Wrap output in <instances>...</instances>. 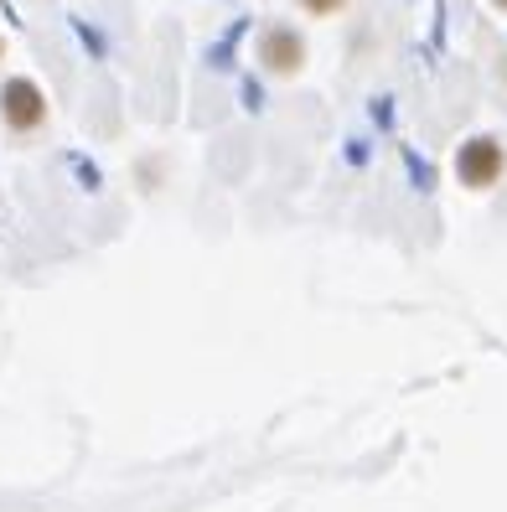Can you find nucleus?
<instances>
[{
  "mask_svg": "<svg viewBox=\"0 0 507 512\" xmlns=\"http://www.w3.org/2000/svg\"><path fill=\"white\" fill-rule=\"evenodd\" d=\"M0 119L11 130H37L47 119V94L32 78H6V88H0Z\"/></svg>",
  "mask_w": 507,
  "mask_h": 512,
  "instance_id": "3",
  "label": "nucleus"
},
{
  "mask_svg": "<svg viewBox=\"0 0 507 512\" xmlns=\"http://www.w3.org/2000/svg\"><path fill=\"white\" fill-rule=\"evenodd\" d=\"M0 57H6V37H0Z\"/></svg>",
  "mask_w": 507,
  "mask_h": 512,
  "instance_id": "6",
  "label": "nucleus"
},
{
  "mask_svg": "<svg viewBox=\"0 0 507 512\" xmlns=\"http://www.w3.org/2000/svg\"><path fill=\"white\" fill-rule=\"evenodd\" d=\"M507 171V145L497 135H471L461 150H456V182L466 192H492Z\"/></svg>",
  "mask_w": 507,
  "mask_h": 512,
  "instance_id": "1",
  "label": "nucleus"
},
{
  "mask_svg": "<svg viewBox=\"0 0 507 512\" xmlns=\"http://www.w3.org/2000/svg\"><path fill=\"white\" fill-rule=\"evenodd\" d=\"M259 63H264V73H275V78H295L306 68V37L295 32V26H264Z\"/></svg>",
  "mask_w": 507,
  "mask_h": 512,
  "instance_id": "2",
  "label": "nucleus"
},
{
  "mask_svg": "<svg viewBox=\"0 0 507 512\" xmlns=\"http://www.w3.org/2000/svg\"><path fill=\"white\" fill-rule=\"evenodd\" d=\"M301 6H306L311 16H337V11L347 6V0H301Z\"/></svg>",
  "mask_w": 507,
  "mask_h": 512,
  "instance_id": "4",
  "label": "nucleus"
},
{
  "mask_svg": "<svg viewBox=\"0 0 507 512\" xmlns=\"http://www.w3.org/2000/svg\"><path fill=\"white\" fill-rule=\"evenodd\" d=\"M492 6H497V11H507V0H492Z\"/></svg>",
  "mask_w": 507,
  "mask_h": 512,
  "instance_id": "5",
  "label": "nucleus"
}]
</instances>
